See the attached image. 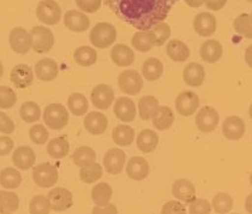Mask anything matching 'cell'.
<instances>
[{
  "label": "cell",
  "mask_w": 252,
  "mask_h": 214,
  "mask_svg": "<svg viewBox=\"0 0 252 214\" xmlns=\"http://www.w3.org/2000/svg\"><path fill=\"white\" fill-rule=\"evenodd\" d=\"M178 0H106L114 13L133 28L147 32L162 23Z\"/></svg>",
  "instance_id": "obj_1"
},
{
  "label": "cell",
  "mask_w": 252,
  "mask_h": 214,
  "mask_svg": "<svg viewBox=\"0 0 252 214\" xmlns=\"http://www.w3.org/2000/svg\"><path fill=\"white\" fill-rule=\"evenodd\" d=\"M89 39L96 48H107L116 41L117 30L111 23L101 22L90 32Z\"/></svg>",
  "instance_id": "obj_2"
},
{
  "label": "cell",
  "mask_w": 252,
  "mask_h": 214,
  "mask_svg": "<svg viewBox=\"0 0 252 214\" xmlns=\"http://www.w3.org/2000/svg\"><path fill=\"white\" fill-rule=\"evenodd\" d=\"M43 122L52 130H62L68 123V112L62 104H51L43 112Z\"/></svg>",
  "instance_id": "obj_3"
},
{
  "label": "cell",
  "mask_w": 252,
  "mask_h": 214,
  "mask_svg": "<svg viewBox=\"0 0 252 214\" xmlns=\"http://www.w3.org/2000/svg\"><path fill=\"white\" fill-rule=\"evenodd\" d=\"M32 37V47L36 53H46L54 46V35L51 29L43 26L34 27L29 33Z\"/></svg>",
  "instance_id": "obj_4"
},
{
  "label": "cell",
  "mask_w": 252,
  "mask_h": 214,
  "mask_svg": "<svg viewBox=\"0 0 252 214\" xmlns=\"http://www.w3.org/2000/svg\"><path fill=\"white\" fill-rule=\"evenodd\" d=\"M36 17L47 26H56L62 17V9L54 0H42L37 4Z\"/></svg>",
  "instance_id": "obj_5"
},
{
  "label": "cell",
  "mask_w": 252,
  "mask_h": 214,
  "mask_svg": "<svg viewBox=\"0 0 252 214\" xmlns=\"http://www.w3.org/2000/svg\"><path fill=\"white\" fill-rule=\"evenodd\" d=\"M58 170L49 163H43L34 167L32 179L41 188H51L58 182Z\"/></svg>",
  "instance_id": "obj_6"
},
{
  "label": "cell",
  "mask_w": 252,
  "mask_h": 214,
  "mask_svg": "<svg viewBox=\"0 0 252 214\" xmlns=\"http://www.w3.org/2000/svg\"><path fill=\"white\" fill-rule=\"evenodd\" d=\"M118 84L122 92L128 95H136L143 88V79L138 71L136 70H125L123 71L118 78Z\"/></svg>",
  "instance_id": "obj_7"
},
{
  "label": "cell",
  "mask_w": 252,
  "mask_h": 214,
  "mask_svg": "<svg viewBox=\"0 0 252 214\" xmlns=\"http://www.w3.org/2000/svg\"><path fill=\"white\" fill-rule=\"evenodd\" d=\"M47 197L51 210H53L54 212H64L73 205L72 193L65 188L52 189Z\"/></svg>",
  "instance_id": "obj_8"
},
{
  "label": "cell",
  "mask_w": 252,
  "mask_h": 214,
  "mask_svg": "<svg viewBox=\"0 0 252 214\" xmlns=\"http://www.w3.org/2000/svg\"><path fill=\"white\" fill-rule=\"evenodd\" d=\"M220 122L219 112L212 106H205L196 116V125L202 133H212Z\"/></svg>",
  "instance_id": "obj_9"
},
{
  "label": "cell",
  "mask_w": 252,
  "mask_h": 214,
  "mask_svg": "<svg viewBox=\"0 0 252 214\" xmlns=\"http://www.w3.org/2000/svg\"><path fill=\"white\" fill-rule=\"evenodd\" d=\"M199 106V98L196 93L186 90L180 93L175 100V108L183 117H190L196 112Z\"/></svg>",
  "instance_id": "obj_10"
},
{
  "label": "cell",
  "mask_w": 252,
  "mask_h": 214,
  "mask_svg": "<svg viewBox=\"0 0 252 214\" xmlns=\"http://www.w3.org/2000/svg\"><path fill=\"white\" fill-rule=\"evenodd\" d=\"M9 42L11 48L18 54H27L32 47V37L26 29L22 27L13 28L10 32Z\"/></svg>",
  "instance_id": "obj_11"
},
{
  "label": "cell",
  "mask_w": 252,
  "mask_h": 214,
  "mask_svg": "<svg viewBox=\"0 0 252 214\" xmlns=\"http://www.w3.org/2000/svg\"><path fill=\"white\" fill-rule=\"evenodd\" d=\"M125 161L126 154L120 148H112L103 156V166L109 175H119L124 169Z\"/></svg>",
  "instance_id": "obj_12"
},
{
  "label": "cell",
  "mask_w": 252,
  "mask_h": 214,
  "mask_svg": "<svg viewBox=\"0 0 252 214\" xmlns=\"http://www.w3.org/2000/svg\"><path fill=\"white\" fill-rule=\"evenodd\" d=\"M114 100V90L107 84H97L92 90V103L98 109H107Z\"/></svg>",
  "instance_id": "obj_13"
},
{
  "label": "cell",
  "mask_w": 252,
  "mask_h": 214,
  "mask_svg": "<svg viewBox=\"0 0 252 214\" xmlns=\"http://www.w3.org/2000/svg\"><path fill=\"white\" fill-rule=\"evenodd\" d=\"M218 28L215 16L209 12H201L194 17L193 20V29L201 36L207 37L213 35Z\"/></svg>",
  "instance_id": "obj_14"
},
{
  "label": "cell",
  "mask_w": 252,
  "mask_h": 214,
  "mask_svg": "<svg viewBox=\"0 0 252 214\" xmlns=\"http://www.w3.org/2000/svg\"><path fill=\"white\" fill-rule=\"evenodd\" d=\"M10 79L16 87L20 89L28 88L34 81V72L32 69L27 64H18L13 67L10 73Z\"/></svg>",
  "instance_id": "obj_15"
},
{
  "label": "cell",
  "mask_w": 252,
  "mask_h": 214,
  "mask_svg": "<svg viewBox=\"0 0 252 214\" xmlns=\"http://www.w3.org/2000/svg\"><path fill=\"white\" fill-rule=\"evenodd\" d=\"M114 114L119 120L124 123H130L135 120L137 109L136 105L130 98H119L114 103Z\"/></svg>",
  "instance_id": "obj_16"
},
{
  "label": "cell",
  "mask_w": 252,
  "mask_h": 214,
  "mask_svg": "<svg viewBox=\"0 0 252 214\" xmlns=\"http://www.w3.org/2000/svg\"><path fill=\"white\" fill-rule=\"evenodd\" d=\"M150 167L142 156H132L126 165V174L133 180H143L149 175Z\"/></svg>",
  "instance_id": "obj_17"
},
{
  "label": "cell",
  "mask_w": 252,
  "mask_h": 214,
  "mask_svg": "<svg viewBox=\"0 0 252 214\" xmlns=\"http://www.w3.org/2000/svg\"><path fill=\"white\" fill-rule=\"evenodd\" d=\"M222 133L223 136L231 141L240 140L245 134V123L242 118L238 116L226 118L222 124Z\"/></svg>",
  "instance_id": "obj_18"
},
{
  "label": "cell",
  "mask_w": 252,
  "mask_h": 214,
  "mask_svg": "<svg viewBox=\"0 0 252 214\" xmlns=\"http://www.w3.org/2000/svg\"><path fill=\"white\" fill-rule=\"evenodd\" d=\"M64 24L66 28L75 33H83L89 28L90 20L83 12L75 10H68L65 12Z\"/></svg>",
  "instance_id": "obj_19"
},
{
  "label": "cell",
  "mask_w": 252,
  "mask_h": 214,
  "mask_svg": "<svg viewBox=\"0 0 252 214\" xmlns=\"http://www.w3.org/2000/svg\"><path fill=\"white\" fill-rule=\"evenodd\" d=\"M172 194L175 199L184 201L186 204H191L196 200V188L190 180L184 179V178L175 180L172 186Z\"/></svg>",
  "instance_id": "obj_20"
},
{
  "label": "cell",
  "mask_w": 252,
  "mask_h": 214,
  "mask_svg": "<svg viewBox=\"0 0 252 214\" xmlns=\"http://www.w3.org/2000/svg\"><path fill=\"white\" fill-rule=\"evenodd\" d=\"M108 127V119L101 112H90L84 118V128L92 135H101Z\"/></svg>",
  "instance_id": "obj_21"
},
{
  "label": "cell",
  "mask_w": 252,
  "mask_h": 214,
  "mask_svg": "<svg viewBox=\"0 0 252 214\" xmlns=\"http://www.w3.org/2000/svg\"><path fill=\"white\" fill-rule=\"evenodd\" d=\"M35 161H36V155L34 150L28 146H20L13 152L12 163L20 170L26 171L32 169L35 165Z\"/></svg>",
  "instance_id": "obj_22"
},
{
  "label": "cell",
  "mask_w": 252,
  "mask_h": 214,
  "mask_svg": "<svg viewBox=\"0 0 252 214\" xmlns=\"http://www.w3.org/2000/svg\"><path fill=\"white\" fill-rule=\"evenodd\" d=\"M59 68L56 60L51 58L41 59L35 64V73L40 81L49 82L53 81L58 76Z\"/></svg>",
  "instance_id": "obj_23"
},
{
  "label": "cell",
  "mask_w": 252,
  "mask_h": 214,
  "mask_svg": "<svg viewBox=\"0 0 252 214\" xmlns=\"http://www.w3.org/2000/svg\"><path fill=\"white\" fill-rule=\"evenodd\" d=\"M183 78L188 86L199 87L203 84L205 79V70L198 63H190L184 68Z\"/></svg>",
  "instance_id": "obj_24"
},
{
  "label": "cell",
  "mask_w": 252,
  "mask_h": 214,
  "mask_svg": "<svg viewBox=\"0 0 252 214\" xmlns=\"http://www.w3.org/2000/svg\"><path fill=\"white\" fill-rule=\"evenodd\" d=\"M111 59L118 67L126 68L130 67L135 62V53L128 46L119 43V45H116L112 48Z\"/></svg>",
  "instance_id": "obj_25"
},
{
  "label": "cell",
  "mask_w": 252,
  "mask_h": 214,
  "mask_svg": "<svg viewBox=\"0 0 252 214\" xmlns=\"http://www.w3.org/2000/svg\"><path fill=\"white\" fill-rule=\"evenodd\" d=\"M201 57L209 64L219 62L222 57V45L216 40H207L201 46Z\"/></svg>",
  "instance_id": "obj_26"
},
{
  "label": "cell",
  "mask_w": 252,
  "mask_h": 214,
  "mask_svg": "<svg viewBox=\"0 0 252 214\" xmlns=\"http://www.w3.org/2000/svg\"><path fill=\"white\" fill-rule=\"evenodd\" d=\"M158 144V136L154 130L144 129L137 136V147L143 153L154 152Z\"/></svg>",
  "instance_id": "obj_27"
},
{
  "label": "cell",
  "mask_w": 252,
  "mask_h": 214,
  "mask_svg": "<svg viewBox=\"0 0 252 214\" xmlns=\"http://www.w3.org/2000/svg\"><path fill=\"white\" fill-rule=\"evenodd\" d=\"M152 119L155 129L163 131L172 127L174 122V113L168 106H160Z\"/></svg>",
  "instance_id": "obj_28"
},
{
  "label": "cell",
  "mask_w": 252,
  "mask_h": 214,
  "mask_svg": "<svg viewBox=\"0 0 252 214\" xmlns=\"http://www.w3.org/2000/svg\"><path fill=\"white\" fill-rule=\"evenodd\" d=\"M167 56L174 62H185L190 57V49L180 40H171L167 43Z\"/></svg>",
  "instance_id": "obj_29"
},
{
  "label": "cell",
  "mask_w": 252,
  "mask_h": 214,
  "mask_svg": "<svg viewBox=\"0 0 252 214\" xmlns=\"http://www.w3.org/2000/svg\"><path fill=\"white\" fill-rule=\"evenodd\" d=\"M112 139H113L114 143L118 146L127 147L132 144L133 140H135V130L128 125H118L113 129L112 133Z\"/></svg>",
  "instance_id": "obj_30"
},
{
  "label": "cell",
  "mask_w": 252,
  "mask_h": 214,
  "mask_svg": "<svg viewBox=\"0 0 252 214\" xmlns=\"http://www.w3.org/2000/svg\"><path fill=\"white\" fill-rule=\"evenodd\" d=\"M158 100L153 95H146V97L141 98V100L138 101V111H139V117L143 120H149L155 116V113L158 112Z\"/></svg>",
  "instance_id": "obj_31"
},
{
  "label": "cell",
  "mask_w": 252,
  "mask_h": 214,
  "mask_svg": "<svg viewBox=\"0 0 252 214\" xmlns=\"http://www.w3.org/2000/svg\"><path fill=\"white\" fill-rule=\"evenodd\" d=\"M132 47L139 52H148L150 51L155 46L154 35L150 30L147 32H137L133 34L132 40Z\"/></svg>",
  "instance_id": "obj_32"
},
{
  "label": "cell",
  "mask_w": 252,
  "mask_h": 214,
  "mask_svg": "<svg viewBox=\"0 0 252 214\" xmlns=\"http://www.w3.org/2000/svg\"><path fill=\"white\" fill-rule=\"evenodd\" d=\"M68 152H70V143L65 137H56L48 142L47 153L51 158L62 159L66 156Z\"/></svg>",
  "instance_id": "obj_33"
},
{
  "label": "cell",
  "mask_w": 252,
  "mask_h": 214,
  "mask_svg": "<svg viewBox=\"0 0 252 214\" xmlns=\"http://www.w3.org/2000/svg\"><path fill=\"white\" fill-rule=\"evenodd\" d=\"M163 64L161 60L156 58H149L142 65V75L148 81H156L162 76Z\"/></svg>",
  "instance_id": "obj_34"
},
{
  "label": "cell",
  "mask_w": 252,
  "mask_h": 214,
  "mask_svg": "<svg viewBox=\"0 0 252 214\" xmlns=\"http://www.w3.org/2000/svg\"><path fill=\"white\" fill-rule=\"evenodd\" d=\"M20 207V197L12 191H0V213L12 214Z\"/></svg>",
  "instance_id": "obj_35"
},
{
  "label": "cell",
  "mask_w": 252,
  "mask_h": 214,
  "mask_svg": "<svg viewBox=\"0 0 252 214\" xmlns=\"http://www.w3.org/2000/svg\"><path fill=\"white\" fill-rule=\"evenodd\" d=\"M112 195H113L112 186L106 182L98 183L92 190V199L94 204H96L97 206H105L109 204Z\"/></svg>",
  "instance_id": "obj_36"
},
{
  "label": "cell",
  "mask_w": 252,
  "mask_h": 214,
  "mask_svg": "<svg viewBox=\"0 0 252 214\" xmlns=\"http://www.w3.org/2000/svg\"><path fill=\"white\" fill-rule=\"evenodd\" d=\"M22 183V176L13 167H5L0 172V185L5 189H17Z\"/></svg>",
  "instance_id": "obj_37"
},
{
  "label": "cell",
  "mask_w": 252,
  "mask_h": 214,
  "mask_svg": "<svg viewBox=\"0 0 252 214\" xmlns=\"http://www.w3.org/2000/svg\"><path fill=\"white\" fill-rule=\"evenodd\" d=\"M67 107L71 111V113L79 117L87 113L88 108H89V103H88L87 98L83 94L73 93L67 99Z\"/></svg>",
  "instance_id": "obj_38"
},
{
  "label": "cell",
  "mask_w": 252,
  "mask_h": 214,
  "mask_svg": "<svg viewBox=\"0 0 252 214\" xmlns=\"http://www.w3.org/2000/svg\"><path fill=\"white\" fill-rule=\"evenodd\" d=\"M102 177V166L97 163H92L89 165L81 167L79 179L86 184H93Z\"/></svg>",
  "instance_id": "obj_39"
},
{
  "label": "cell",
  "mask_w": 252,
  "mask_h": 214,
  "mask_svg": "<svg viewBox=\"0 0 252 214\" xmlns=\"http://www.w3.org/2000/svg\"><path fill=\"white\" fill-rule=\"evenodd\" d=\"M76 63L81 67H90V65L95 64L97 60V53L94 48L90 46H81L75 51Z\"/></svg>",
  "instance_id": "obj_40"
},
{
  "label": "cell",
  "mask_w": 252,
  "mask_h": 214,
  "mask_svg": "<svg viewBox=\"0 0 252 214\" xmlns=\"http://www.w3.org/2000/svg\"><path fill=\"white\" fill-rule=\"evenodd\" d=\"M72 160L75 163V165L83 167L92 163H95V160H96V153L90 147H78L75 150V153H73Z\"/></svg>",
  "instance_id": "obj_41"
},
{
  "label": "cell",
  "mask_w": 252,
  "mask_h": 214,
  "mask_svg": "<svg viewBox=\"0 0 252 214\" xmlns=\"http://www.w3.org/2000/svg\"><path fill=\"white\" fill-rule=\"evenodd\" d=\"M233 199L229 194L219 193L213 197V208L215 213L218 214H226L229 213L233 208Z\"/></svg>",
  "instance_id": "obj_42"
},
{
  "label": "cell",
  "mask_w": 252,
  "mask_h": 214,
  "mask_svg": "<svg viewBox=\"0 0 252 214\" xmlns=\"http://www.w3.org/2000/svg\"><path fill=\"white\" fill-rule=\"evenodd\" d=\"M21 118L26 123H35L40 119L41 109L40 106L34 101H27L21 106Z\"/></svg>",
  "instance_id": "obj_43"
},
{
  "label": "cell",
  "mask_w": 252,
  "mask_h": 214,
  "mask_svg": "<svg viewBox=\"0 0 252 214\" xmlns=\"http://www.w3.org/2000/svg\"><path fill=\"white\" fill-rule=\"evenodd\" d=\"M234 29L246 39H252V17L249 13L238 16L234 21Z\"/></svg>",
  "instance_id": "obj_44"
},
{
  "label": "cell",
  "mask_w": 252,
  "mask_h": 214,
  "mask_svg": "<svg viewBox=\"0 0 252 214\" xmlns=\"http://www.w3.org/2000/svg\"><path fill=\"white\" fill-rule=\"evenodd\" d=\"M49 211H51V205L47 196L36 195L32 197L29 204L30 214H49Z\"/></svg>",
  "instance_id": "obj_45"
},
{
  "label": "cell",
  "mask_w": 252,
  "mask_h": 214,
  "mask_svg": "<svg viewBox=\"0 0 252 214\" xmlns=\"http://www.w3.org/2000/svg\"><path fill=\"white\" fill-rule=\"evenodd\" d=\"M17 103V95L12 88L0 86V108L7 109L13 107Z\"/></svg>",
  "instance_id": "obj_46"
},
{
  "label": "cell",
  "mask_w": 252,
  "mask_h": 214,
  "mask_svg": "<svg viewBox=\"0 0 252 214\" xmlns=\"http://www.w3.org/2000/svg\"><path fill=\"white\" fill-rule=\"evenodd\" d=\"M150 32L154 35L155 46H162L167 41V39L171 36V27L167 23H165V22L158 23V26L153 27V28L150 29Z\"/></svg>",
  "instance_id": "obj_47"
},
{
  "label": "cell",
  "mask_w": 252,
  "mask_h": 214,
  "mask_svg": "<svg viewBox=\"0 0 252 214\" xmlns=\"http://www.w3.org/2000/svg\"><path fill=\"white\" fill-rule=\"evenodd\" d=\"M48 131L46 127H43L42 124H36L34 127L30 128L29 130V137L32 140V142H34L37 146H42L46 143V141L48 140Z\"/></svg>",
  "instance_id": "obj_48"
},
{
  "label": "cell",
  "mask_w": 252,
  "mask_h": 214,
  "mask_svg": "<svg viewBox=\"0 0 252 214\" xmlns=\"http://www.w3.org/2000/svg\"><path fill=\"white\" fill-rule=\"evenodd\" d=\"M190 214H210L212 213V205L205 199H196L190 204L189 207Z\"/></svg>",
  "instance_id": "obj_49"
},
{
  "label": "cell",
  "mask_w": 252,
  "mask_h": 214,
  "mask_svg": "<svg viewBox=\"0 0 252 214\" xmlns=\"http://www.w3.org/2000/svg\"><path fill=\"white\" fill-rule=\"evenodd\" d=\"M102 0H76V4L82 11L88 13H94L101 7Z\"/></svg>",
  "instance_id": "obj_50"
},
{
  "label": "cell",
  "mask_w": 252,
  "mask_h": 214,
  "mask_svg": "<svg viewBox=\"0 0 252 214\" xmlns=\"http://www.w3.org/2000/svg\"><path fill=\"white\" fill-rule=\"evenodd\" d=\"M161 214H186V208L179 201H168L163 205Z\"/></svg>",
  "instance_id": "obj_51"
},
{
  "label": "cell",
  "mask_w": 252,
  "mask_h": 214,
  "mask_svg": "<svg viewBox=\"0 0 252 214\" xmlns=\"http://www.w3.org/2000/svg\"><path fill=\"white\" fill-rule=\"evenodd\" d=\"M15 131V123L6 113L0 111V133L10 135Z\"/></svg>",
  "instance_id": "obj_52"
},
{
  "label": "cell",
  "mask_w": 252,
  "mask_h": 214,
  "mask_svg": "<svg viewBox=\"0 0 252 214\" xmlns=\"http://www.w3.org/2000/svg\"><path fill=\"white\" fill-rule=\"evenodd\" d=\"M13 141L9 136H0V156L7 155L13 149Z\"/></svg>",
  "instance_id": "obj_53"
},
{
  "label": "cell",
  "mask_w": 252,
  "mask_h": 214,
  "mask_svg": "<svg viewBox=\"0 0 252 214\" xmlns=\"http://www.w3.org/2000/svg\"><path fill=\"white\" fill-rule=\"evenodd\" d=\"M93 214H118V210L113 204H107L105 206H96L93 210Z\"/></svg>",
  "instance_id": "obj_54"
},
{
  "label": "cell",
  "mask_w": 252,
  "mask_h": 214,
  "mask_svg": "<svg viewBox=\"0 0 252 214\" xmlns=\"http://www.w3.org/2000/svg\"><path fill=\"white\" fill-rule=\"evenodd\" d=\"M204 2H205V6H207L209 10L219 11L222 9V7H224L227 0H205Z\"/></svg>",
  "instance_id": "obj_55"
},
{
  "label": "cell",
  "mask_w": 252,
  "mask_h": 214,
  "mask_svg": "<svg viewBox=\"0 0 252 214\" xmlns=\"http://www.w3.org/2000/svg\"><path fill=\"white\" fill-rule=\"evenodd\" d=\"M245 60L248 65L252 69V45L249 46L245 51Z\"/></svg>",
  "instance_id": "obj_56"
},
{
  "label": "cell",
  "mask_w": 252,
  "mask_h": 214,
  "mask_svg": "<svg viewBox=\"0 0 252 214\" xmlns=\"http://www.w3.org/2000/svg\"><path fill=\"white\" fill-rule=\"evenodd\" d=\"M205 0H185L186 4L191 7H199L204 4Z\"/></svg>",
  "instance_id": "obj_57"
},
{
  "label": "cell",
  "mask_w": 252,
  "mask_h": 214,
  "mask_svg": "<svg viewBox=\"0 0 252 214\" xmlns=\"http://www.w3.org/2000/svg\"><path fill=\"white\" fill-rule=\"evenodd\" d=\"M245 208H246V212L252 214V194H250L248 197H246Z\"/></svg>",
  "instance_id": "obj_58"
},
{
  "label": "cell",
  "mask_w": 252,
  "mask_h": 214,
  "mask_svg": "<svg viewBox=\"0 0 252 214\" xmlns=\"http://www.w3.org/2000/svg\"><path fill=\"white\" fill-rule=\"evenodd\" d=\"M2 73H4V68H2V64H1V62H0V78H1Z\"/></svg>",
  "instance_id": "obj_59"
},
{
  "label": "cell",
  "mask_w": 252,
  "mask_h": 214,
  "mask_svg": "<svg viewBox=\"0 0 252 214\" xmlns=\"http://www.w3.org/2000/svg\"><path fill=\"white\" fill-rule=\"evenodd\" d=\"M249 114H250V117H251V119H252V104H251L250 108H249Z\"/></svg>",
  "instance_id": "obj_60"
},
{
  "label": "cell",
  "mask_w": 252,
  "mask_h": 214,
  "mask_svg": "<svg viewBox=\"0 0 252 214\" xmlns=\"http://www.w3.org/2000/svg\"><path fill=\"white\" fill-rule=\"evenodd\" d=\"M250 183H251V185H252V174L250 176Z\"/></svg>",
  "instance_id": "obj_61"
},
{
  "label": "cell",
  "mask_w": 252,
  "mask_h": 214,
  "mask_svg": "<svg viewBox=\"0 0 252 214\" xmlns=\"http://www.w3.org/2000/svg\"><path fill=\"white\" fill-rule=\"evenodd\" d=\"M248 1H249V2H252V0H248Z\"/></svg>",
  "instance_id": "obj_62"
},
{
  "label": "cell",
  "mask_w": 252,
  "mask_h": 214,
  "mask_svg": "<svg viewBox=\"0 0 252 214\" xmlns=\"http://www.w3.org/2000/svg\"><path fill=\"white\" fill-rule=\"evenodd\" d=\"M232 214H237V213H232Z\"/></svg>",
  "instance_id": "obj_63"
},
{
  "label": "cell",
  "mask_w": 252,
  "mask_h": 214,
  "mask_svg": "<svg viewBox=\"0 0 252 214\" xmlns=\"http://www.w3.org/2000/svg\"><path fill=\"white\" fill-rule=\"evenodd\" d=\"M251 17H252V13H251Z\"/></svg>",
  "instance_id": "obj_64"
}]
</instances>
